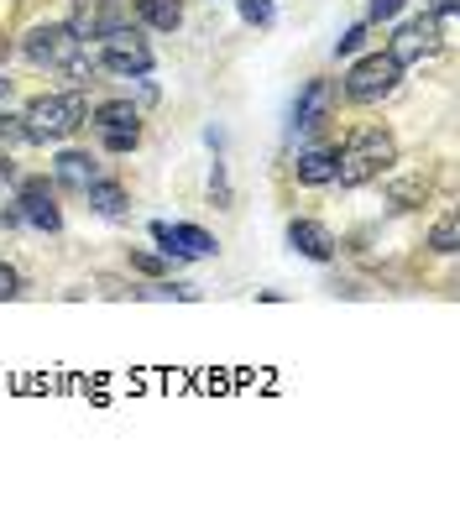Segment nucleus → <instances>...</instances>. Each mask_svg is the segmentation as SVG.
<instances>
[{"instance_id":"obj_18","label":"nucleus","mask_w":460,"mask_h":512,"mask_svg":"<svg viewBox=\"0 0 460 512\" xmlns=\"http://www.w3.org/2000/svg\"><path fill=\"white\" fill-rule=\"evenodd\" d=\"M429 246L440 251V256H455V220H440V225H434V236H429Z\"/></svg>"},{"instance_id":"obj_30","label":"nucleus","mask_w":460,"mask_h":512,"mask_svg":"<svg viewBox=\"0 0 460 512\" xmlns=\"http://www.w3.org/2000/svg\"><path fill=\"white\" fill-rule=\"evenodd\" d=\"M0 53H6V37H0Z\"/></svg>"},{"instance_id":"obj_22","label":"nucleus","mask_w":460,"mask_h":512,"mask_svg":"<svg viewBox=\"0 0 460 512\" xmlns=\"http://www.w3.org/2000/svg\"><path fill=\"white\" fill-rule=\"evenodd\" d=\"M21 293V272L11 267V262H0V304H6V298H16Z\"/></svg>"},{"instance_id":"obj_12","label":"nucleus","mask_w":460,"mask_h":512,"mask_svg":"<svg viewBox=\"0 0 460 512\" xmlns=\"http://www.w3.org/2000/svg\"><path fill=\"white\" fill-rule=\"evenodd\" d=\"M288 246L298 256H309V262H330V256H335V236L319 220H293L288 225Z\"/></svg>"},{"instance_id":"obj_20","label":"nucleus","mask_w":460,"mask_h":512,"mask_svg":"<svg viewBox=\"0 0 460 512\" xmlns=\"http://www.w3.org/2000/svg\"><path fill=\"white\" fill-rule=\"evenodd\" d=\"M16 142H27V131H21V121H16V115H6V110H0V147H16Z\"/></svg>"},{"instance_id":"obj_5","label":"nucleus","mask_w":460,"mask_h":512,"mask_svg":"<svg viewBox=\"0 0 460 512\" xmlns=\"http://www.w3.org/2000/svg\"><path fill=\"white\" fill-rule=\"evenodd\" d=\"M95 58H100L105 74H121V79H142L147 68H152V48H147V37L131 32V21L95 42Z\"/></svg>"},{"instance_id":"obj_4","label":"nucleus","mask_w":460,"mask_h":512,"mask_svg":"<svg viewBox=\"0 0 460 512\" xmlns=\"http://www.w3.org/2000/svg\"><path fill=\"white\" fill-rule=\"evenodd\" d=\"M398 84H403V63L393 53H366V58L351 63V74H345V100L377 105V100L393 95Z\"/></svg>"},{"instance_id":"obj_21","label":"nucleus","mask_w":460,"mask_h":512,"mask_svg":"<svg viewBox=\"0 0 460 512\" xmlns=\"http://www.w3.org/2000/svg\"><path fill=\"white\" fill-rule=\"evenodd\" d=\"M100 136H105L110 152H131L136 142H142V131H100Z\"/></svg>"},{"instance_id":"obj_6","label":"nucleus","mask_w":460,"mask_h":512,"mask_svg":"<svg viewBox=\"0 0 460 512\" xmlns=\"http://www.w3.org/2000/svg\"><path fill=\"white\" fill-rule=\"evenodd\" d=\"M126 21H131V6H121V0H74V6H68V27L84 42H100L105 32L126 27Z\"/></svg>"},{"instance_id":"obj_15","label":"nucleus","mask_w":460,"mask_h":512,"mask_svg":"<svg viewBox=\"0 0 460 512\" xmlns=\"http://www.w3.org/2000/svg\"><path fill=\"white\" fill-rule=\"evenodd\" d=\"M293 178H298V183H309V189H319V183H335V152H330V147L298 152V162H293Z\"/></svg>"},{"instance_id":"obj_13","label":"nucleus","mask_w":460,"mask_h":512,"mask_svg":"<svg viewBox=\"0 0 460 512\" xmlns=\"http://www.w3.org/2000/svg\"><path fill=\"white\" fill-rule=\"evenodd\" d=\"M89 121H95V131H142V110L131 100H105L89 110Z\"/></svg>"},{"instance_id":"obj_28","label":"nucleus","mask_w":460,"mask_h":512,"mask_svg":"<svg viewBox=\"0 0 460 512\" xmlns=\"http://www.w3.org/2000/svg\"><path fill=\"white\" fill-rule=\"evenodd\" d=\"M11 105V79H0V110Z\"/></svg>"},{"instance_id":"obj_2","label":"nucleus","mask_w":460,"mask_h":512,"mask_svg":"<svg viewBox=\"0 0 460 512\" xmlns=\"http://www.w3.org/2000/svg\"><path fill=\"white\" fill-rule=\"evenodd\" d=\"M398 162V142H393V131H382V126H361L345 136V147L335 152V183L340 189H361V183H372L382 178L387 168Z\"/></svg>"},{"instance_id":"obj_3","label":"nucleus","mask_w":460,"mask_h":512,"mask_svg":"<svg viewBox=\"0 0 460 512\" xmlns=\"http://www.w3.org/2000/svg\"><path fill=\"white\" fill-rule=\"evenodd\" d=\"M89 121V95L84 89H63V95H37L21 115L27 142H68Z\"/></svg>"},{"instance_id":"obj_8","label":"nucleus","mask_w":460,"mask_h":512,"mask_svg":"<svg viewBox=\"0 0 460 512\" xmlns=\"http://www.w3.org/2000/svg\"><path fill=\"white\" fill-rule=\"evenodd\" d=\"M16 215L27 225H37V230H58L63 225V209H58V194L48 189V178H27V183H21Z\"/></svg>"},{"instance_id":"obj_25","label":"nucleus","mask_w":460,"mask_h":512,"mask_svg":"<svg viewBox=\"0 0 460 512\" xmlns=\"http://www.w3.org/2000/svg\"><path fill=\"white\" fill-rule=\"evenodd\" d=\"M131 267H136V272H152V277H157V272H163V256H152V251H131Z\"/></svg>"},{"instance_id":"obj_9","label":"nucleus","mask_w":460,"mask_h":512,"mask_svg":"<svg viewBox=\"0 0 460 512\" xmlns=\"http://www.w3.org/2000/svg\"><path fill=\"white\" fill-rule=\"evenodd\" d=\"M330 110H335V84L330 79H309L304 89H298V100H293V131L304 136L314 126H325Z\"/></svg>"},{"instance_id":"obj_27","label":"nucleus","mask_w":460,"mask_h":512,"mask_svg":"<svg viewBox=\"0 0 460 512\" xmlns=\"http://www.w3.org/2000/svg\"><path fill=\"white\" fill-rule=\"evenodd\" d=\"M455 6H460V0H434V16L450 21V16H455Z\"/></svg>"},{"instance_id":"obj_19","label":"nucleus","mask_w":460,"mask_h":512,"mask_svg":"<svg viewBox=\"0 0 460 512\" xmlns=\"http://www.w3.org/2000/svg\"><path fill=\"white\" fill-rule=\"evenodd\" d=\"M241 16L251 21V27H267V21H272V0H241Z\"/></svg>"},{"instance_id":"obj_17","label":"nucleus","mask_w":460,"mask_h":512,"mask_svg":"<svg viewBox=\"0 0 460 512\" xmlns=\"http://www.w3.org/2000/svg\"><path fill=\"white\" fill-rule=\"evenodd\" d=\"M429 194V183L424 178H413V183H393V204L398 209H413V199H424Z\"/></svg>"},{"instance_id":"obj_10","label":"nucleus","mask_w":460,"mask_h":512,"mask_svg":"<svg viewBox=\"0 0 460 512\" xmlns=\"http://www.w3.org/2000/svg\"><path fill=\"white\" fill-rule=\"evenodd\" d=\"M434 48H440V37H434V16H413V21H403V27L393 32V48H387V53L408 68V63L429 58Z\"/></svg>"},{"instance_id":"obj_7","label":"nucleus","mask_w":460,"mask_h":512,"mask_svg":"<svg viewBox=\"0 0 460 512\" xmlns=\"http://www.w3.org/2000/svg\"><path fill=\"white\" fill-rule=\"evenodd\" d=\"M152 241L163 246V256H173V262H199V256H215L220 251L210 230H199V225H168V220L152 225Z\"/></svg>"},{"instance_id":"obj_16","label":"nucleus","mask_w":460,"mask_h":512,"mask_svg":"<svg viewBox=\"0 0 460 512\" xmlns=\"http://www.w3.org/2000/svg\"><path fill=\"white\" fill-rule=\"evenodd\" d=\"M89 204H95V215H105V220H121L126 215V189L121 183H89Z\"/></svg>"},{"instance_id":"obj_24","label":"nucleus","mask_w":460,"mask_h":512,"mask_svg":"<svg viewBox=\"0 0 460 512\" xmlns=\"http://www.w3.org/2000/svg\"><path fill=\"white\" fill-rule=\"evenodd\" d=\"M361 42H366V27H351V32H345V37L335 42V58H351V53L361 48Z\"/></svg>"},{"instance_id":"obj_29","label":"nucleus","mask_w":460,"mask_h":512,"mask_svg":"<svg viewBox=\"0 0 460 512\" xmlns=\"http://www.w3.org/2000/svg\"><path fill=\"white\" fill-rule=\"evenodd\" d=\"M6 178H11V162H6V157H0V183H6Z\"/></svg>"},{"instance_id":"obj_23","label":"nucleus","mask_w":460,"mask_h":512,"mask_svg":"<svg viewBox=\"0 0 460 512\" xmlns=\"http://www.w3.org/2000/svg\"><path fill=\"white\" fill-rule=\"evenodd\" d=\"M147 298H183V304H189V298H199V293H194V288H183V283H173V288H168V283H152Z\"/></svg>"},{"instance_id":"obj_14","label":"nucleus","mask_w":460,"mask_h":512,"mask_svg":"<svg viewBox=\"0 0 460 512\" xmlns=\"http://www.w3.org/2000/svg\"><path fill=\"white\" fill-rule=\"evenodd\" d=\"M136 21L152 32H178L183 27V0H136Z\"/></svg>"},{"instance_id":"obj_26","label":"nucleus","mask_w":460,"mask_h":512,"mask_svg":"<svg viewBox=\"0 0 460 512\" xmlns=\"http://www.w3.org/2000/svg\"><path fill=\"white\" fill-rule=\"evenodd\" d=\"M403 6H408V0H372V21H393Z\"/></svg>"},{"instance_id":"obj_1","label":"nucleus","mask_w":460,"mask_h":512,"mask_svg":"<svg viewBox=\"0 0 460 512\" xmlns=\"http://www.w3.org/2000/svg\"><path fill=\"white\" fill-rule=\"evenodd\" d=\"M21 53H27L32 68H58V74L79 79V84L100 68L95 48H89V42L68 27V21H42V27H32L27 42H21Z\"/></svg>"},{"instance_id":"obj_11","label":"nucleus","mask_w":460,"mask_h":512,"mask_svg":"<svg viewBox=\"0 0 460 512\" xmlns=\"http://www.w3.org/2000/svg\"><path fill=\"white\" fill-rule=\"evenodd\" d=\"M53 178H58V189H68V194H89V183H100V162L89 152H58Z\"/></svg>"}]
</instances>
